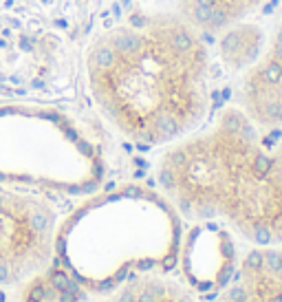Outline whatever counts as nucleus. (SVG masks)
<instances>
[{
  "instance_id": "f257e3e1",
  "label": "nucleus",
  "mask_w": 282,
  "mask_h": 302,
  "mask_svg": "<svg viewBox=\"0 0 282 302\" xmlns=\"http://www.w3.org/2000/svg\"><path fill=\"white\" fill-rule=\"evenodd\" d=\"M82 73L99 115L135 146L165 148L212 115L209 40L177 11L139 9L93 33Z\"/></svg>"
},
{
  "instance_id": "f03ea898",
  "label": "nucleus",
  "mask_w": 282,
  "mask_h": 302,
  "mask_svg": "<svg viewBox=\"0 0 282 302\" xmlns=\"http://www.w3.org/2000/svg\"><path fill=\"white\" fill-rule=\"evenodd\" d=\"M159 194L196 225H220L247 245L282 243V126L262 128L227 104L161 148Z\"/></svg>"
},
{
  "instance_id": "7ed1b4c3",
  "label": "nucleus",
  "mask_w": 282,
  "mask_h": 302,
  "mask_svg": "<svg viewBox=\"0 0 282 302\" xmlns=\"http://www.w3.org/2000/svg\"><path fill=\"white\" fill-rule=\"evenodd\" d=\"M101 0H0V102L73 95Z\"/></svg>"
},
{
  "instance_id": "20e7f679",
  "label": "nucleus",
  "mask_w": 282,
  "mask_h": 302,
  "mask_svg": "<svg viewBox=\"0 0 282 302\" xmlns=\"http://www.w3.org/2000/svg\"><path fill=\"white\" fill-rule=\"evenodd\" d=\"M99 174V148L80 119L46 102H0V185L77 194Z\"/></svg>"
},
{
  "instance_id": "39448f33",
  "label": "nucleus",
  "mask_w": 282,
  "mask_h": 302,
  "mask_svg": "<svg viewBox=\"0 0 282 302\" xmlns=\"http://www.w3.org/2000/svg\"><path fill=\"white\" fill-rule=\"evenodd\" d=\"M55 210L38 194L0 185V287L25 285L55 254Z\"/></svg>"
},
{
  "instance_id": "423d86ee",
  "label": "nucleus",
  "mask_w": 282,
  "mask_h": 302,
  "mask_svg": "<svg viewBox=\"0 0 282 302\" xmlns=\"http://www.w3.org/2000/svg\"><path fill=\"white\" fill-rule=\"evenodd\" d=\"M234 106L262 128L282 126V0H275V14L256 60L238 73L234 86Z\"/></svg>"
},
{
  "instance_id": "0eeeda50",
  "label": "nucleus",
  "mask_w": 282,
  "mask_h": 302,
  "mask_svg": "<svg viewBox=\"0 0 282 302\" xmlns=\"http://www.w3.org/2000/svg\"><path fill=\"white\" fill-rule=\"evenodd\" d=\"M212 302H282V243L249 245Z\"/></svg>"
},
{
  "instance_id": "6e6552de",
  "label": "nucleus",
  "mask_w": 282,
  "mask_h": 302,
  "mask_svg": "<svg viewBox=\"0 0 282 302\" xmlns=\"http://www.w3.org/2000/svg\"><path fill=\"white\" fill-rule=\"evenodd\" d=\"M269 0H177V14L207 40L249 20Z\"/></svg>"
},
{
  "instance_id": "1a4fd4ad",
  "label": "nucleus",
  "mask_w": 282,
  "mask_h": 302,
  "mask_svg": "<svg viewBox=\"0 0 282 302\" xmlns=\"http://www.w3.org/2000/svg\"><path fill=\"white\" fill-rule=\"evenodd\" d=\"M110 302H196L183 282L167 274H137L112 293Z\"/></svg>"
},
{
  "instance_id": "9d476101",
  "label": "nucleus",
  "mask_w": 282,
  "mask_h": 302,
  "mask_svg": "<svg viewBox=\"0 0 282 302\" xmlns=\"http://www.w3.org/2000/svg\"><path fill=\"white\" fill-rule=\"evenodd\" d=\"M22 302H82V293L71 274L46 267L25 282Z\"/></svg>"
}]
</instances>
